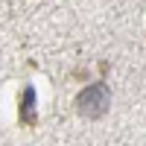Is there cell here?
<instances>
[{"label":"cell","instance_id":"cell-1","mask_svg":"<svg viewBox=\"0 0 146 146\" xmlns=\"http://www.w3.org/2000/svg\"><path fill=\"white\" fill-rule=\"evenodd\" d=\"M108 105H111V94H108V85H105V82H94V85H88V88L76 96L79 114L88 117V120L102 117V114L108 111Z\"/></svg>","mask_w":146,"mask_h":146},{"label":"cell","instance_id":"cell-2","mask_svg":"<svg viewBox=\"0 0 146 146\" xmlns=\"http://www.w3.org/2000/svg\"><path fill=\"white\" fill-rule=\"evenodd\" d=\"M18 117L23 126H38V111H35V88L27 85L21 94V108H18Z\"/></svg>","mask_w":146,"mask_h":146}]
</instances>
